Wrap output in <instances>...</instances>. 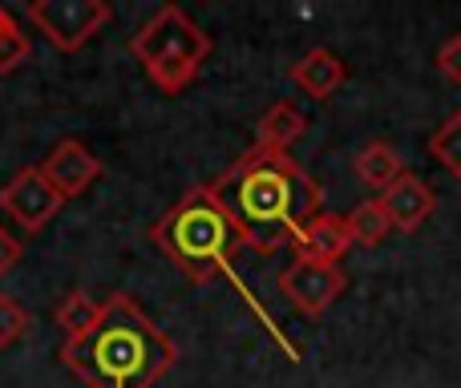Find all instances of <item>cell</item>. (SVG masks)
Listing matches in <instances>:
<instances>
[{"label": "cell", "mask_w": 461, "mask_h": 388, "mask_svg": "<svg viewBox=\"0 0 461 388\" xmlns=\"http://www.w3.org/2000/svg\"><path fill=\"white\" fill-rule=\"evenodd\" d=\"M211 186L239 222L247 247L259 255L292 247L295 230L324 211V186L292 154L259 150V146L230 162V170H223Z\"/></svg>", "instance_id": "obj_1"}, {"label": "cell", "mask_w": 461, "mask_h": 388, "mask_svg": "<svg viewBox=\"0 0 461 388\" xmlns=\"http://www.w3.org/2000/svg\"><path fill=\"white\" fill-rule=\"evenodd\" d=\"M61 365L86 388H154L178 365V344L126 292L102 303L81 340H61Z\"/></svg>", "instance_id": "obj_2"}, {"label": "cell", "mask_w": 461, "mask_h": 388, "mask_svg": "<svg viewBox=\"0 0 461 388\" xmlns=\"http://www.w3.org/2000/svg\"><path fill=\"white\" fill-rule=\"evenodd\" d=\"M150 243L158 247V251L167 255V259L175 263V267L183 271L191 284H211V279L227 275L230 284H235V292L251 303V311L259 316V324L279 340V348L287 352V360H300L295 344L279 332L276 320H271L267 311L255 303V295L247 292L243 279H239L235 267H230L235 251H239V247H247V239H243L239 222L230 219V211L223 206V198L215 194V186H211V183L191 186V191L178 198V203L150 227Z\"/></svg>", "instance_id": "obj_3"}, {"label": "cell", "mask_w": 461, "mask_h": 388, "mask_svg": "<svg viewBox=\"0 0 461 388\" xmlns=\"http://www.w3.org/2000/svg\"><path fill=\"white\" fill-rule=\"evenodd\" d=\"M130 53L162 94H183L211 57V37L178 5H162L130 41Z\"/></svg>", "instance_id": "obj_4"}, {"label": "cell", "mask_w": 461, "mask_h": 388, "mask_svg": "<svg viewBox=\"0 0 461 388\" xmlns=\"http://www.w3.org/2000/svg\"><path fill=\"white\" fill-rule=\"evenodd\" d=\"M110 0H37L29 5V24L57 53H81L110 24Z\"/></svg>", "instance_id": "obj_5"}, {"label": "cell", "mask_w": 461, "mask_h": 388, "mask_svg": "<svg viewBox=\"0 0 461 388\" xmlns=\"http://www.w3.org/2000/svg\"><path fill=\"white\" fill-rule=\"evenodd\" d=\"M65 198L49 186V178L41 175V167H21L5 186H0V211L16 222L21 230L37 235L49 227L57 211H61Z\"/></svg>", "instance_id": "obj_6"}, {"label": "cell", "mask_w": 461, "mask_h": 388, "mask_svg": "<svg viewBox=\"0 0 461 388\" xmlns=\"http://www.w3.org/2000/svg\"><path fill=\"white\" fill-rule=\"evenodd\" d=\"M344 287H348L344 271L328 267V263L292 259L284 271H279V292L287 295V303H292L300 316H312V320L324 316V311L340 300Z\"/></svg>", "instance_id": "obj_7"}, {"label": "cell", "mask_w": 461, "mask_h": 388, "mask_svg": "<svg viewBox=\"0 0 461 388\" xmlns=\"http://www.w3.org/2000/svg\"><path fill=\"white\" fill-rule=\"evenodd\" d=\"M37 167H41V175L49 178V186H53L61 198L86 194L89 186L102 178V162H97L94 154L77 142V138H61V142H57L53 150L37 162Z\"/></svg>", "instance_id": "obj_8"}, {"label": "cell", "mask_w": 461, "mask_h": 388, "mask_svg": "<svg viewBox=\"0 0 461 388\" xmlns=\"http://www.w3.org/2000/svg\"><path fill=\"white\" fill-rule=\"evenodd\" d=\"M348 247H352L348 222H344V214H332V211L312 214V219L292 235L295 259L328 263V267H340V259L348 255Z\"/></svg>", "instance_id": "obj_9"}, {"label": "cell", "mask_w": 461, "mask_h": 388, "mask_svg": "<svg viewBox=\"0 0 461 388\" xmlns=\"http://www.w3.org/2000/svg\"><path fill=\"white\" fill-rule=\"evenodd\" d=\"M381 206H384V214H389L393 230L413 235V230H421V222L438 211V194L429 191V183H425V178L405 175V178H397V183L381 194Z\"/></svg>", "instance_id": "obj_10"}, {"label": "cell", "mask_w": 461, "mask_h": 388, "mask_svg": "<svg viewBox=\"0 0 461 388\" xmlns=\"http://www.w3.org/2000/svg\"><path fill=\"white\" fill-rule=\"evenodd\" d=\"M292 81L308 97H316V102H328V97H332L336 89L348 81V65H344L340 57L332 53V49L316 45V49H308V53H303L300 61L292 65Z\"/></svg>", "instance_id": "obj_11"}, {"label": "cell", "mask_w": 461, "mask_h": 388, "mask_svg": "<svg viewBox=\"0 0 461 388\" xmlns=\"http://www.w3.org/2000/svg\"><path fill=\"white\" fill-rule=\"evenodd\" d=\"M308 134V118L295 102H276L263 110L259 126H255V146L259 150H279V154H292V146Z\"/></svg>", "instance_id": "obj_12"}, {"label": "cell", "mask_w": 461, "mask_h": 388, "mask_svg": "<svg viewBox=\"0 0 461 388\" xmlns=\"http://www.w3.org/2000/svg\"><path fill=\"white\" fill-rule=\"evenodd\" d=\"M352 170H357V178L365 186H373V191H389L397 178H405L409 170H405V158H401L397 150H393L389 142H368V146H360V154H357V162H352Z\"/></svg>", "instance_id": "obj_13"}, {"label": "cell", "mask_w": 461, "mask_h": 388, "mask_svg": "<svg viewBox=\"0 0 461 388\" xmlns=\"http://www.w3.org/2000/svg\"><path fill=\"white\" fill-rule=\"evenodd\" d=\"M344 222H348L352 243H360V247H381L384 239L393 235V222H389V214H384L381 198H365V203H357L348 214H344Z\"/></svg>", "instance_id": "obj_14"}, {"label": "cell", "mask_w": 461, "mask_h": 388, "mask_svg": "<svg viewBox=\"0 0 461 388\" xmlns=\"http://www.w3.org/2000/svg\"><path fill=\"white\" fill-rule=\"evenodd\" d=\"M97 316H102V303H97L94 295H86V292H69L53 308L57 332H61L65 340H81V336H86L89 328L97 324Z\"/></svg>", "instance_id": "obj_15"}, {"label": "cell", "mask_w": 461, "mask_h": 388, "mask_svg": "<svg viewBox=\"0 0 461 388\" xmlns=\"http://www.w3.org/2000/svg\"><path fill=\"white\" fill-rule=\"evenodd\" d=\"M429 154L446 175L461 178V110L449 113V118L429 134Z\"/></svg>", "instance_id": "obj_16"}, {"label": "cell", "mask_w": 461, "mask_h": 388, "mask_svg": "<svg viewBox=\"0 0 461 388\" xmlns=\"http://www.w3.org/2000/svg\"><path fill=\"white\" fill-rule=\"evenodd\" d=\"M32 324V311L8 292H0V348H13Z\"/></svg>", "instance_id": "obj_17"}, {"label": "cell", "mask_w": 461, "mask_h": 388, "mask_svg": "<svg viewBox=\"0 0 461 388\" xmlns=\"http://www.w3.org/2000/svg\"><path fill=\"white\" fill-rule=\"evenodd\" d=\"M32 57V41L29 32L21 29V24H8L5 32H0V77H8V73H16L24 61Z\"/></svg>", "instance_id": "obj_18"}, {"label": "cell", "mask_w": 461, "mask_h": 388, "mask_svg": "<svg viewBox=\"0 0 461 388\" xmlns=\"http://www.w3.org/2000/svg\"><path fill=\"white\" fill-rule=\"evenodd\" d=\"M438 73L449 86H461V37H449L446 45L438 49Z\"/></svg>", "instance_id": "obj_19"}, {"label": "cell", "mask_w": 461, "mask_h": 388, "mask_svg": "<svg viewBox=\"0 0 461 388\" xmlns=\"http://www.w3.org/2000/svg\"><path fill=\"white\" fill-rule=\"evenodd\" d=\"M24 259V247H21V239L13 235V230H5L0 227V279L5 275H13L16 271V263Z\"/></svg>", "instance_id": "obj_20"}, {"label": "cell", "mask_w": 461, "mask_h": 388, "mask_svg": "<svg viewBox=\"0 0 461 388\" xmlns=\"http://www.w3.org/2000/svg\"><path fill=\"white\" fill-rule=\"evenodd\" d=\"M8 24H16V21H13V13H8V8H5V5H0V32H5V29H8Z\"/></svg>", "instance_id": "obj_21"}]
</instances>
